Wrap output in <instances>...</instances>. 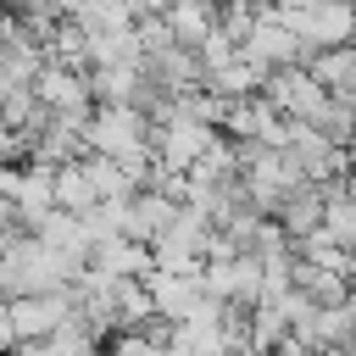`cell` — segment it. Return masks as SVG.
<instances>
[{"instance_id": "obj_1", "label": "cell", "mask_w": 356, "mask_h": 356, "mask_svg": "<svg viewBox=\"0 0 356 356\" xmlns=\"http://www.w3.org/2000/svg\"><path fill=\"white\" fill-rule=\"evenodd\" d=\"M78 267L67 256H56L50 245H39L33 234H11L6 239V300L11 295H61L72 289Z\"/></svg>"}, {"instance_id": "obj_2", "label": "cell", "mask_w": 356, "mask_h": 356, "mask_svg": "<svg viewBox=\"0 0 356 356\" xmlns=\"http://www.w3.org/2000/svg\"><path fill=\"white\" fill-rule=\"evenodd\" d=\"M273 11H278V22L295 33V44H300L306 56H317V50H339V44H350V39H356V6H345V0L273 6Z\"/></svg>"}, {"instance_id": "obj_3", "label": "cell", "mask_w": 356, "mask_h": 356, "mask_svg": "<svg viewBox=\"0 0 356 356\" xmlns=\"http://www.w3.org/2000/svg\"><path fill=\"white\" fill-rule=\"evenodd\" d=\"M145 145H150V117L139 106H95L89 122H83V156L122 161V156H134Z\"/></svg>"}, {"instance_id": "obj_4", "label": "cell", "mask_w": 356, "mask_h": 356, "mask_svg": "<svg viewBox=\"0 0 356 356\" xmlns=\"http://www.w3.org/2000/svg\"><path fill=\"white\" fill-rule=\"evenodd\" d=\"M28 89H33V100H39L44 117H89V111H95V100H89V72H72V67H61V61H44Z\"/></svg>"}, {"instance_id": "obj_5", "label": "cell", "mask_w": 356, "mask_h": 356, "mask_svg": "<svg viewBox=\"0 0 356 356\" xmlns=\"http://www.w3.org/2000/svg\"><path fill=\"white\" fill-rule=\"evenodd\" d=\"M6 317H11L17 350H22V345H44V339L72 317V289H61V295H11V300H6Z\"/></svg>"}, {"instance_id": "obj_6", "label": "cell", "mask_w": 356, "mask_h": 356, "mask_svg": "<svg viewBox=\"0 0 356 356\" xmlns=\"http://www.w3.org/2000/svg\"><path fill=\"white\" fill-rule=\"evenodd\" d=\"M239 56H245V61H256L261 72H278V67H300V61H306V50L295 44V33L278 22V11H273V6H256V28L245 33Z\"/></svg>"}, {"instance_id": "obj_7", "label": "cell", "mask_w": 356, "mask_h": 356, "mask_svg": "<svg viewBox=\"0 0 356 356\" xmlns=\"http://www.w3.org/2000/svg\"><path fill=\"white\" fill-rule=\"evenodd\" d=\"M145 284V295H150V312H156V323H167V328H178L184 317H195V306L206 300V289H200V273L195 278H184V273H145L139 278Z\"/></svg>"}, {"instance_id": "obj_8", "label": "cell", "mask_w": 356, "mask_h": 356, "mask_svg": "<svg viewBox=\"0 0 356 356\" xmlns=\"http://www.w3.org/2000/svg\"><path fill=\"white\" fill-rule=\"evenodd\" d=\"M89 267L106 273V278H145V273H150V245H139V239H128V234L95 239V245H89Z\"/></svg>"}, {"instance_id": "obj_9", "label": "cell", "mask_w": 356, "mask_h": 356, "mask_svg": "<svg viewBox=\"0 0 356 356\" xmlns=\"http://www.w3.org/2000/svg\"><path fill=\"white\" fill-rule=\"evenodd\" d=\"M161 28L178 50H200V39L217 28V6H200V0H178V6H161Z\"/></svg>"}, {"instance_id": "obj_10", "label": "cell", "mask_w": 356, "mask_h": 356, "mask_svg": "<svg viewBox=\"0 0 356 356\" xmlns=\"http://www.w3.org/2000/svg\"><path fill=\"white\" fill-rule=\"evenodd\" d=\"M50 189H56V211H67V217H89V211L100 206V195H95L89 172H83V156H78V161H61V167L50 172Z\"/></svg>"}, {"instance_id": "obj_11", "label": "cell", "mask_w": 356, "mask_h": 356, "mask_svg": "<svg viewBox=\"0 0 356 356\" xmlns=\"http://www.w3.org/2000/svg\"><path fill=\"white\" fill-rule=\"evenodd\" d=\"M339 250L356 256V200L345 195V178L339 184H323V222H317Z\"/></svg>"}, {"instance_id": "obj_12", "label": "cell", "mask_w": 356, "mask_h": 356, "mask_svg": "<svg viewBox=\"0 0 356 356\" xmlns=\"http://www.w3.org/2000/svg\"><path fill=\"white\" fill-rule=\"evenodd\" d=\"M261 83H267V72L256 61H245V56H234L217 72H206V95H217V100H250V95H261Z\"/></svg>"}, {"instance_id": "obj_13", "label": "cell", "mask_w": 356, "mask_h": 356, "mask_svg": "<svg viewBox=\"0 0 356 356\" xmlns=\"http://www.w3.org/2000/svg\"><path fill=\"white\" fill-rule=\"evenodd\" d=\"M106 356H161V339H150V334H111Z\"/></svg>"}, {"instance_id": "obj_14", "label": "cell", "mask_w": 356, "mask_h": 356, "mask_svg": "<svg viewBox=\"0 0 356 356\" xmlns=\"http://www.w3.org/2000/svg\"><path fill=\"white\" fill-rule=\"evenodd\" d=\"M17 350V334H11V317H6V295H0V356Z\"/></svg>"}, {"instance_id": "obj_15", "label": "cell", "mask_w": 356, "mask_h": 356, "mask_svg": "<svg viewBox=\"0 0 356 356\" xmlns=\"http://www.w3.org/2000/svg\"><path fill=\"white\" fill-rule=\"evenodd\" d=\"M328 356H356V339H350V345H339V350H328Z\"/></svg>"}]
</instances>
